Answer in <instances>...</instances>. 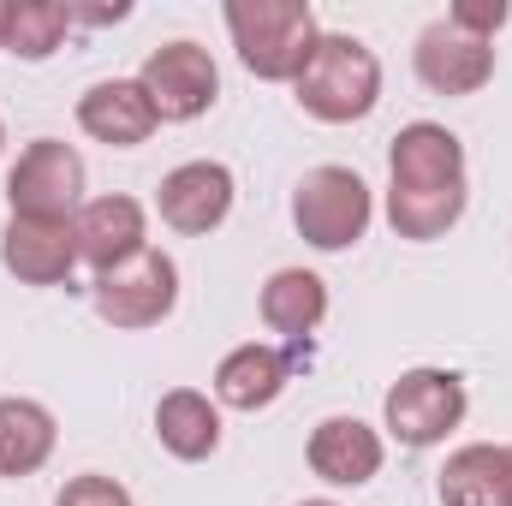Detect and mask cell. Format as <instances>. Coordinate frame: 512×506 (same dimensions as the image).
Wrapping results in <instances>:
<instances>
[{"label":"cell","mask_w":512,"mask_h":506,"mask_svg":"<svg viewBox=\"0 0 512 506\" xmlns=\"http://www.w3.org/2000/svg\"><path fill=\"white\" fill-rule=\"evenodd\" d=\"M382 417H387V435L399 447H441L465 423V376L417 364V370H405L387 387Z\"/></svg>","instance_id":"8992f818"},{"label":"cell","mask_w":512,"mask_h":506,"mask_svg":"<svg viewBox=\"0 0 512 506\" xmlns=\"http://www.w3.org/2000/svg\"><path fill=\"white\" fill-rule=\"evenodd\" d=\"M441 506H512V477H507V447L471 441L441 465L435 483Z\"/></svg>","instance_id":"d6986e66"},{"label":"cell","mask_w":512,"mask_h":506,"mask_svg":"<svg viewBox=\"0 0 512 506\" xmlns=\"http://www.w3.org/2000/svg\"><path fill=\"white\" fill-rule=\"evenodd\" d=\"M507 477H512V447H507Z\"/></svg>","instance_id":"d4e9b609"},{"label":"cell","mask_w":512,"mask_h":506,"mask_svg":"<svg viewBox=\"0 0 512 506\" xmlns=\"http://www.w3.org/2000/svg\"><path fill=\"white\" fill-rule=\"evenodd\" d=\"M72 239H78V262H90L96 274L131 262L137 251H149V215L137 197H90L78 215H72Z\"/></svg>","instance_id":"8fae6325"},{"label":"cell","mask_w":512,"mask_h":506,"mask_svg":"<svg viewBox=\"0 0 512 506\" xmlns=\"http://www.w3.org/2000/svg\"><path fill=\"white\" fill-rule=\"evenodd\" d=\"M221 18L233 30L245 72L262 84H298V72L310 66V54L322 42L310 0H227Z\"/></svg>","instance_id":"7a4b0ae2"},{"label":"cell","mask_w":512,"mask_h":506,"mask_svg":"<svg viewBox=\"0 0 512 506\" xmlns=\"http://www.w3.org/2000/svg\"><path fill=\"white\" fill-rule=\"evenodd\" d=\"M465 203V143L435 120H411L387 143V227L411 245H429L459 227Z\"/></svg>","instance_id":"6da1fadb"},{"label":"cell","mask_w":512,"mask_h":506,"mask_svg":"<svg viewBox=\"0 0 512 506\" xmlns=\"http://www.w3.org/2000/svg\"><path fill=\"white\" fill-rule=\"evenodd\" d=\"M233 197H239L233 167H221V161H185V167H173V173L161 179L155 209H161V221H167L173 233L203 239V233H215V227L233 215Z\"/></svg>","instance_id":"30bf717a"},{"label":"cell","mask_w":512,"mask_h":506,"mask_svg":"<svg viewBox=\"0 0 512 506\" xmlns=\"http://www.w3.org/2000/svg\"><path fill=\"white\" fill-rule=\"evenodd\" d=\"M54 441H60V429H54V411L42 405V399H0V477H36L48 459H54Z\"/></svg>","instance_id":"ac0fdd59"},{"label":"cell","mask_w":512,"mask_h":506,"mask_svg":"<svg viewBox=\"0 0 512 506\" xmlns=\"http://www.w3.org/2000/svg\"><path fill=\"white\" fill-rule=\"evenodd\" d=\"M411 60H417V78H423L435 96H477V90L495 78V42L459 30L453 18L423 24Z\"/></svg>","instance_id":"9c48e42d"},{"label":"cell","mask_w":512,"mask_h":506,"mask_svg":"<svg viewBox=\"0 0 512 506\" xmlns=\"http://www.w3.org/2000/svg\"><path fill=\"white\" fill-rule=\"evenodd\" d=\"M370 215H376L370 185L352 167H310L292 185V227L316 251H352L370 233Z\"/></svg>","instance_id":"277c9868"},{"label":"cell","mask_w":512,"mask_h":506,"mask_svg":"<svg viewBox=\"0 0 512 506\" xmlns=\"http://www.w3.org/2000/svg\"><path fill=\"white\" fill-rule=\"evenodd\" d=\"M447 18H453L459 30H471V36L495 42V30L512 18V6H507V0H459V6H447Z\"/></svg>","instance_id":"44dd1931"},{"label":"cell","mask_w":512,"mask_h":506,"mask_svg":"<svg viewBox=\"0 0 512 506\" xmlns=\"http://www.w3.org/2000/svg\"><path fill=\"white\" fill-rule=\"evenodd\" d=\"M292 90H298V108L310 120L352 126V120H370L382 102V60L358 36H322Z\"/></svg>","instance_id":"3957f363"},{"label":"cell","mask_w":512,"mask_h":506,"mask_svg":"<svg viewBox=\"0 0 512 506\" xmlns=\"http://www.w3.org/2000/svg\"><path fill=\"white\" fill-rule=\"evenodd\" d=\"M256 310H262V328L268 334H280L286 346H304L322 328V316H328V280L310 274V268H274L262 280Z\"/></svg>","instance_id":"9a60e30c"},{"label":"cell","mask_w":512,"mask_h":506,"mask_svg":"<svg viewBox=\"0 0 512 506\" xmlns=\"http://www.w3.org/2000/svg\"><path fill=\"white\" fill-rule=\"evenodd\" d=\"M90 304H96V316H102L108 328H120V334L161 328V322L173 316V304H179V262L149 245V251H137L131 262L96 274V280H90Z\"/></svg>","instance_id":"5b68a950"},{"label":"cell","mask_w":512,"mask_h":506,"mask_svg":"<svg viewBox=\"0 0 512 506\" xmlns=\"http://www.w3.org/2000/svg\"><path fill=\"white\" fill-rule=\"evenodd\" d=\"M54 506H131V495L114 477H96V471H90V477H72Z\"/></svg>","instance_id":"7402d4cb"},{"label":"cell","mask_w":512,"mask_h":506,"mask_svg":"<svg viewBox=\"0 0 512 506\" xmlns=\"http://www.w3.org/2000/svg\"><path fill=\"white\" fill-rule=\"evenodd\" d=\"M6 203L12 215H30V221H72L84 209V155L60 137L24 143V155L6 173Z\"/></svg>","instance_id":"52a82bcc"},{"label":"cell","mask_w":512,"mask_h":506,"mask_svg":"<svg viewBox=\"0 0 512 506\" xmlns=\"http://www.w3.org/2000/svg\"><path fill=\"white\" fill-rule=\"evenodd\" d=\"M298 506H340V501H298Z\"/></svg>","instance_id":"cb8c5ba5"},{"label":"cell","mask_w":512,"mask_h":506,"mask_svg":"<svg viewBox=\"0 0 512 506\" xmlns=\"http://www.w3.org/2000/svg\"><path fill=\"white\" fill-rule=\"evenodd\" d=\"M0 149H6V126H0Z\"/></svg>","instance_id":"484cf974"},{"label":"cell","mask_w":512,"mask_h":506,"mask_svg":"<svg viewBox=\"0 0 512 506\" xmlns=\"http://www.w3.org/2000/svg\"><path fill=\"white\" fill-rule=\"evenodd\" d=\"M155 441L173 459H185V465L215 459V447H221V405L209 393H197V387L161 393V405H155Z\"/></svg>","instance_id":"e0dca14e"},{"label":"cell","mask_w":512,"mask_h":506,"mask_svg":"<svg viewBox=\"0 0 512 506\" xmlns=\"http://www.w3.org/2000/svg\"><path fill=\"white\" fill-rule=\"evenodd\" d=\"M0 48H6V0H0Z\"/></svg>","instance_id":"603a6c76"},{"label":"cell","mask_w":512,"mask_h":506,"mask_svg":"<svg viewBox=\"0 0 512 506\" xmlns=\"http://www.w3.org/2000/svg\"><path fill=\"white\" fill-rule=\"evenodd\" d=\"M66 30H72V6H60V0H6V54L48 60V54H60Z\"/></svg>","instance_id":"ffe728a7"},{"label":"cell","mask_w":512,"mask_h":506,"mask_svg":"<svg viewBox=\"0 0 512 506\" xmlns=\"http://www.w3.org/2000/svg\"><path fill=\"white\" fill-rule=\"evenodd\" d=\"M286 376H292V358L280 346H233L221 364H215V405L227 411H262L286 393Z\"/></svg>","instance_id":"2e32d148"},{"label":"cell","mask_w":512,"mask_h":506,"mask_svg":"<svg viewBox=\"0 0 512 506\" xmlns=\"http://www.w3.org/2000/svg\"><path fill=\"white\" fill-rule=\"evenodd\" d=\"M304 459H310V471H316L322 483H334V489H364V483L382 471L387 447L364 417H322V423L310 429V441H304Z\"/></svg>","instance_id":"4fadbf2b"},{"label":"cell","mask_w":512,"mask_h":506,"mask_svg":"<svg viewBox=\"0 0 512 506\" xmlns=\"http://www.w3.org/2000/svg\"><path fill=\"white\" fill-rule=\"evenodd\" d=\"M0 262H6V274L24 280V286H72V268H78L72 221H30V215H12L6 233H0Z\"/></svg>","instance_id":"7c38bea8"},{"label":"cell","mask_w":512,"mask_h":506,"mask_svg":"<svg viewBox=\"0 0 512 506\" xmlns=\"http://www.w3.org/2000/svg\"><path fill=\"white\" fill-rule=\"evenodd\" d=\"M137 90L149 96V108H155L161 126H191V120H203L215 108L221 72H215L209 48H197V42H161V48H149L143 72H137Z\"/></svg>","instance_id":"ba28073f"},{"label":"cell","mask_w":512,"mask_h":506,"mask_svg":"<svg viewBox=\"0 0 512 506\" xmlns=\"http://www.w3.org/2000/svg\"><path fill=\"white\" fill-rule=\"evenodd\" d=\"M78 126L108 149H137V143H149V131L161 120H155L149 96L137 90V78H102L78 96Z\"/></svg>","instance_id":"5bb4252c"}]
</instances>
